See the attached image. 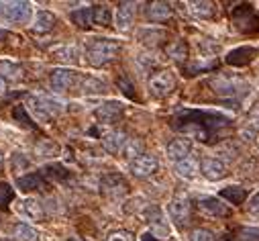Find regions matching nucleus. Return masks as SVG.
I'll return each instance as SVG.
<instances>
[{
    "mask_svg": "<svg viewBox=\"0 0 259 241\" xmlns=\"http://www.w3.org/2000/svg\"><path fill=\"white\" fill-rule=\"evenodd\" d=\"M120 53V43L114 39H94L88 45V64L92 68H102L118 57Z\"/></svg>",
    "mask_w": 259,
    "mask_h": 241,
    "instance_id": "obj_1",
    "label": "nucleus"
},
{
    "mask_svg": "<svg viewBox=\"0 0 259 241\" xmlns=\"http://www.w3.org/2000/svg\"><path fill=\"white\" fill-rule=\"evenodd\" d=\"M0 21L9 25H27L33 21V9L29 3L13 0V3H0Z\"/></svg>",
    "mask_w": 259,
    "mask_h": 241,
    "instance_id": "obj_2",
    "label": "nucleus"
},
{
    "mask_svg": "<svg viewBox=\"0 0 259 241\" xmlns=\"http://www.w3.org/2000/svg\"><path fill=\"white\" fill-rule=\"evenodd\" d=\"M27 106H29L31 114L39 120V123H47L49 118H53V116H57L61 112V102L51 98V96H43V94L29 96Z\"/></svg>",
    "mask_w": 259,
    "mask_h": 241,
    "instance_id": "obj_3",
    "label": "nucleus"
},
{
    "mask_svg": "<svg viewBox=\"0 0 259 241\" xmlns=\"http://www.w3.org/2000/svg\"><path fill=\"white\" fill-rule=\"evenodd\" d=\"M149 92L155 96V98H165L174 92L176 88V78L169 70H159L155 72L151 78H149Z\"/></svg>",
    "mask_w": 259,
    "mask_h": 241,
    "instance_id": "obj_4",
    "label": "nucleus"
},
{
    "mask_svg": "<svg viewBox=\"0 0 259 241\" xmlns=\"http://www.w3.org/2000/svg\"><path fill=\"white\" fill-rule=\"evenodd\" d=\"M167 211H169V217H171L180 227H184V225L188 223V217H190V196H188L186 192H178V194L171 198Z\"/></svg>",
    "mask_w": 259,
    "mask_h": 241,
    "instance_id": "obj_5",
    "label": "nucleus"
},
{
    "mask_svg": "<svg viewBox=\"0 0 259 241\" xmlns=\"http://www.w3.org/2000/svg\"><path fill=\"white\" fill-rule=\"evenodd\" d=\"M135 13H137V5L135 3H120L114 11V27L124 33L131 29L133 21H135Z\"/></svg>",
    "mask_w": 259,
    "mask_h": 241,
    "instance_id": "obj_6",
    "label": "nucleus"
},
{
    "mask_svg": "<svg viewBox=\"0 0 259 241\" xmlns=\"http://www.w3.org/2000/svg\"><path fill=\"white\" fill-rule=\"evenodd\" d=\"M157 168H159V162L151 153H143L141 157L131 162V174L137 176V178H149L157 172Z\"/></svg>",
    "mask_w": 259,
    "mask_h": 241,
    "instance_id": "obj_7",
    "label": "nucleus"
},
{
    "mask_svg": "<svg viewBox=\"0 0 259 241\" xmlns=\"http://www.w3.org/2000/svg\"><path fill=\"white\" fill-rule=\"evenodd\" d=\"M74 78H76V72H72L68 68H55V70H51V76H49L51 90L53 92H66L74 84Z\"/></svg>",
    "mask_w": 259,
    "mask_h": 241,
    "instance_id": "obj_8",
    "label": "nucleus"
},
{
    "mask_svg": "<svg viewBox=\"0 0 259 241\" xmlns=\"http://www.w3.org/2000/svg\"><path fill=\"white\" fill-rule=\"evenodd\" d=\"M200 172L210 182H219V180H223L227 176V166L219 157H204L200 162Z\"/></svg>",
    "mask_w": 259,
    "mask_h": 241,
    "instance_id": "obj_9",
    "label": "nucleus"
},
{
    "mask_svg": "<svg viewBox=\"0 0 259 241\" xmlns=\"http://www.w3.org/2000/svg\"><path fill=\"white\" fill-rule=\"evenodd\" d=\"M17 211H19V215H21L23 219H27V221H35V223L43 221V217H45V213H43V205H41L37 198H33V196L23 198V200L19 203Z\"/></svg>",
    "mask_w": 259,
    "mask_h": 241,
    "instance_id": "obj_10",
    "label": "nucleus"
},
{
    "mask_svg": "<svg viewBox=\"0 0 259 241\" xmlns=\"http://www.w3.org/2000/svg\"><path fill=\"white\" fill-rule=\"evenodd\" d=\"M212 88H214V92H219V94H225V96H235V94H243L245 90V84H243V80H239V78H229V76H221V78H217V80H212Z\"/></svg>",
    "mask_w": 259,
    "mask_h": 241,
    "instance_id": "obj_11",
    "label": "nucleus"
},
{
    "mask_svg": "<svg viewBox=\"0 0 259 241\" xmlns=\"http://www.w3.org/2000/svg\"><path fill=\"white\" fill-rule=\"evenodd\" d=\"M198 209L208 215V217H229L231 211L225 203H221L217 196H200L198 198Z\"/></svg>",
    "mask_w": 259,
    "mask_h": 241,
    "instance_id": "obj_12",
    "label": "nucleus"
},
{
    "mask_svg": "<svg viewBox=\"0 0 259 241\" xmlns=\"http://www.w3.org/2000/svg\"><path fill=\"white\" fill-rule=\"evenodd\" d=\"M120 114H122V102L118 100H106L96 108V118L100 123H114Z\"/></svg>",
    "mask_w": 259,
    "mask_h": 241,
    "instance_id": "obj_13",
    "label": "nucleus"
},
{
    "mask_svg": "<svg viewBox=\"0 0 259 241\" xmlns=\"http://www.w3.org/2000/svg\"><path fill=\"white\" fill-rule=\"evenodd\" d=\"M145 17L151 23H165L171 19V5L169 3H149L145 9Z\"/></svg>",
    "mask_w": 259,
    "mask_h": 241,
    "instance_id": "obj_14",
    "label": "nucleus"
},
{
    "mask_svg": "<svg viewBox=\"0 0 259 241\" xmlns=\"http://www.w3.org/2000/svg\"><path fill=\"white\" fill-rule=\"evenodd\" d=\"M174 170H176V174H178L180 178L192 180V178H196V174L200 172V162H198L196 155H192V153H190V155L184 157L182 162L174 164Z\"/></svg>",
    "mask_w": 259,
    "mask_h": 241,
    "instance_id": "obj_15",
    "label": "nucleus"
},
{
    "mask_svg": "<svg viewBox=\"0 0 259 241\" xmlns=\"http://www.w3.org/2000/svg\"><path fill=\"white\" fill-rule=\"evenodd\" d=\"M126 139H128V137H126L122 131L112 129V131H108V133L102 135V147H104L108 153H118V151H122Z\"/></svg>",
    "mask_w": 259,
    "mask_h": 241,
    "instance_id": "obj_16",
    "label": "nucleus"
},
{
    "mask_svg": "<svg viewBox=\"0 0 259 241\" xmlns=\"http://www.w3.org/2000/svg\"><path fill=\"white\" fill-rule=\"evenodd\" d=\"M190 153H192V143H190V139L180 137V139H174V141L167 145V157H169L174 164L182 162V159L188 157Z\"/></svg>",
    "mask_w": 259,
    "mask_h": 241,
    "instance_id": "obj_17",
    "label": "nucleus"
},
{
    "mask_svg": "<svg viewBox=\"0 0 259 241\" xmlns=\"http://www.w3.org/2000/svg\"><path fill=\"white\" fill-rule=\"evenodd\" d=\"M11 237L13 241H41V233L27 223H17L11 231Z\"/></svg>",
    "mask_w": 259,
    "mask_h": 241,
    "instance_id": "obj_18",
    "label": "nucleus"
},
{
    "mask_svg": "<svg viewBox=\"0 0 259 241\" xmlns=\"http://www.w3.org/2000/svg\"><path fill=\"white\" fill-rule=\"evenodd\" d=\"M55 23H57V19H55V15L49 13V11H37V13L33 15V29H35L37 33H49V31L55 27Z\"/></svg>",
    "mask_w": 259,
    "mask_h": 241,
    "instance_id": "obj_19",
    "label": "nucleus"
},
{
    "mask_svg": "<svg viewBox=\"0 0 259 241\" xmlns=\"http://www.w3.org/2000/svg\"><path fill=\"white\" fill-rule=\"evenodd\" d=\"M51 55L57 59V62H63V64H76L78 62V47L76 45H59L55 49H51Z\"/></svg>",
    "mask_w": 259,
    "mask_h": 241,
    "instance_id": "obj_20",
    "label": "nucleus"
},
{
    "mask_svg": "<svg viewBox=\"0 0 259 241\" xmlns=\"http://www.w3.org/2000/svg\"><path fill=\"white\" fill-rule=\"evenodd\" d=\"M23 78V70L21 66L9 62V59H0V80H7V82H17Z\"/></svg>",
    "mask_w": 259,
    "mask_h": 241,
    "instance_id": "obj_21",
    "label": "nucleus"
},
{
    "mask_svg": "<svg viewBox=\"0 0 259 241\" xmlns=\"http://www.w3.org/2000/svg\"><path fill=\"white\" fill-rule=\"evenodd\" d=\"M106 82H102L100 78H96V76H86L84 80H82V84H80V90H82V94H86V96H90V94H104L106 92Z\"/></svg>",
    "mask_w": 259,
    "mask_h": 241,
    "instance_id": "obj_22",
    "label": "nucleus"
},
{
    "mask_svg": "<svg viewBox=\"0 0 259 241\" xmlns=\"http://www.w3.org/2000/svg\"><path fill=\"white\" fill-rule=\"evenodd\" d=\"M122 157L124 159H128V162H135L137 157H141L143 155V141L141 139H137V137H131V139H126V143H124V147H122Z\"/></svg>",
    "mask_w": 259,
    "mask_h": 241,
    "instance_id": "obj_23",
    "label": "nucleus"
},
{
    "mask_svg": "<svg viewBox=\"0 0 259 241\" xmlns=\"http://www.w3.org/2000/svg\"><path fill=\"white\" fill-rule=\"evenodd\" d=\"M188 11H190V15H194L196 19H210L212 15H214V7H212V3H188Z\"/></svg>",
    "mask_w": 259,
    "mask_h": 241,
    "instance_id": "obj_24",
    "label": "nucleus"
},
{
    "mask_svg": "<svg viewBox=\"0 0 259 241\" xmlns=\"http://www.w3.org/2000/svg\"><path fill=\"white\" fill-rule=\"evenodd\" d=\"M253 53H255V51H253L251 47H241V49H235V51H231V53H229L227 62H229L231 66H245V64H249V62H251Z\"/></svg>",
    "mask_w": 259,
    "mask_h": 241,
    "instance_id": "obj_25",
    "label": "nucleus"
},
{
    "mask_svg": "<svg viewBox=\"0 0 259 241\" xmlns=\"http://www.w3.org/2000/svg\"><path fill=\"white\" fill-rule=\"evenodd\" d=\"M59 153V147L51 141V139H41L37 145H35V155L39 159H49V157H55Z\"/></svg>",
    "mask_w": 259,
    "mask_h": 241,
    "instance_id": "obj_26",
    "label": "nucleus"
},
{
    "mask_svg": "<svg viewBox=\"0 0 259 241\" xmlns=\"http://www.w3.org/2000/svg\"><path fill=\"white\" fill-rule=\"evenodd\" d=\"M163 39H165V33L161 29H143V31H139V41L149 45V47H155Z\"/></svg>",
    "mask_w": 259,
    "mask_h": 241,
    "instance_id": "obj_27",
    "label": "nucleus"
},
{
    "mask_svg": "<svg viewBox=\"0 0 259 241\" xmlns=\"http://www.w3.org/2000/svg\"><path fill=\"white\" fill-rule=\"evenodd\" d=\"M221 196L225 200H229L231 205H241L247 198V190L241 188V186H227V188L221 190Z\"/></svg>",
    "mask_w": 259,
    "mask_h": 241,
    "instance_id": "obj_28",
    "label": "nucleus"
},
{
    "mask_svg": "<svg viewBox=\"0 0 259 241\" xmlns=\"http://www.w3.org/2000/svg\"><path fill=\"white\" fill-rule=\"evenodd\" d=\"M102 190H104L106 194L116 196V194H122V192L126 190V184L122 182L118 176H110V178H106L104 182H102Z\"/></svg>",
    "mask_w": 259,
    "mask_h": 241,
    "instance_id": "obj_29",
    "label": "nucleus"
},
{
    "mask_svg": "<svg viewBox=\"0 0 259 241\" xmlns=\"http://www.w3.org/2000/svg\"><path fill=\"white\" fill-rule=\"evenodd\" d=\"M165 51H167V55H169L171 59H176V62H186V57H188V47H186L184 41H174V43H169Z\"/></svg>",
    "mask_w": 259,
    "mask_h": 241,
    "instance_id": "obj_30",
    "label": "nucleus"
},
{
    "mask_svg": "<svg viewBox=\"0 0 259 241\" xmlns=\"http://www.w3.org/2000/svg\"><path fill=\"white\" fill-rule=\"evenodd\" d=\"M92 23L100 25V27H108L110 25V9L108 7H94L92 9Z\"/></svg>",
    "mask_w": 259,
    "mask_h": 241,
    "instance_id": "obj_31",
    "label": "nucleus"
},
{
    "mask_svg": "<svg viewBox=\"0 0 259 241\" xmlns=\"http://www.w3.org/2000/svg\"><path fill=\"white\" fill-rule=\"evenodd\" d=\"M17 184H19L21 190H35L37 186L43 184V180H41V176H37V174H27V176L19 178Z\"/></svg>",
    "mask_w": 259,
    "mask_h": 241,
    "instance_id": "obj_32",
    "label": "nucleus"
},
{
    "mask_svg": "<svg viewBox=\"0 0 259 241\" xmlns=\"http://www.w3.org/2000/svg\"><path fill=\"white\" fill-rule=\"evenodd\" d=\"M72 21H74L78 27H82V29L90 27V25H92V9H80V11H74V13H72Z\"/></svg>",
    "mask_w": 259,
    "mask_h": 241,
    "instance_id": "obj_33",
    "label": "nucleus"
},
{
    "mask_svg": "<svg viewBox=\"0 0 259 241\" xmlns=\"http://www.w3.org/2000/svg\"><path fill=\"white\" fill-rule=\"evenodd\" d=\"M239 241H259V229L257 227H243L237 231Z\"/></svg>",
    "mask_w": 259,
    "mask_h": 241,
    "instance_id": "obj_34",
    "label": "nucleus"
},
{
    "mask_svg": "<svg viewBox=\"0 0 259 241\" xmlns=\"http://www.w3.org/2000/svg\"><path fill=\"white\" fill-rule=\"evenodd\" d=\"M190 241H217V237L208 229H194L190 233Z\"/></svg>",
    "mask_w": 259,
    "mask_h": 241,
    "instance_id": "obj_35",
    "label": "nucleus"
},
{
    "mask_svg": "<svg viewBox=\"0 0 259 241\" xmlns=\"http://www.w3.org/2000/svg\"><path fill=\"white\" fill-rule=\"evenodd\" d=\"M106 241H135V235L126 229H118V231H112L106 237Z\"/></svg>",
    "mask_w": 259,
    "mask_h": 241,
    "instance_id": "obj_36",
    "label": "nucleus"
},
{
    "mask_svg": "<svg viewBox=\"0 0 259 241\" xmlns=\"http://www.w3.org/2000/svg\"><path fill=\"white\" fill-rule=\"evenodd\" d=\"M31 166V162L25 157V153H15L13 155V172H25L27 168Z\"/></svg>",
    "mask_w": 259,
    "mask_h": 241,
    "instance_id": "obj_37",
    "label": "nucleus"
},
{
    "mask_svg": "<svg viewBox=\"0 0 259 241\" xmlns=\"http://www.w3.org/2000/svg\"><path fill=\"white\" fill-rule=\"evenodd\" d=\"M247 125H249V127H253V131H257V129H259V104L249 112V116H247Z\"/></svg>",
    "mask_w": 259,
    "mask_h": 241,
    "instance_id": "obj_38",
    "label": "nucleus"
},
{
    "mask_svg": "<svg viewBox=\"0 0 259 241\" xmlns=\"http://www.w3.org/2000/svg\"><path fill=\"white\" fill-rule=\"evenodd\" d=\"M247 209H249L251 215H259V194H255V196L249 200V207H247Z\"/></svg>",
    "mask_w": 259,
    "mask_h": 241,
    "instance_id": "obj_39",
    "label": "nucleus"
},
{
    "mask_svg": "<svg viewBox=\"0 0 259 241\" xmlns=\"http://www.w3.org/2000/svg\"><path fill=\"white\" fill-rule=\"evenodd\" d=\"M66 241H84V239H82V237H68Z\"/></svg>",
    "mask_w": 259,
    "mask_h": 241,
    "instance_id": "obj_40",
    "label": "nucleus"
},
{
    "mask_svg": "<svg viewBox=\"0 0 259 241\" xmlns=\"http://www.w3.org/2000/svg\"><path fill=\"white\" fill-rule=\"evenodd\" d=\"M3 164H5V153L0 151V166H3Z\"/></svg>",
    "mask_w": 259,
    "mask_h": 241,
    "instance_id": "obj_41",
    "label": "nucleus"
},
{
    "mask_svg": "<svg viewBox=\"0 0 259 241\" xmlns=\"http://www.w3.org/2000/svg\"><path fill=\"white\" fill-rule=\"evenodd\" d=\"M3 90H5V82H3V80H0V92H3Z\"/></svg>",
    "mask_w": 259,
    "mask_h": 241,
    "instance_id": "obj_42",
    "label": "nucleus"
}]
</instances>
